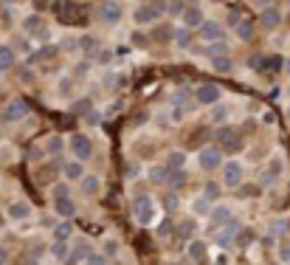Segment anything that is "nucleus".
I'll list each match as a JSON object with an SVG mask.
<instances>
[{
    "mask_svg": "<svg viewBox=\"0 0 290 265\" xmlns=\"http://www.w3.org/2000/svg\"><path fill=\"white\" fill-rule=\"evenodd\" d=\"M132 217L141 223V226H150L155 217H158V209H155V200H152L150 195H138L135 200H132Z\"/></svg>",
    "mask_w": 290,
    "mask_h": 265,
    "instance_id": "obj_1",
    "label": "nucleus"
},
{
    "mask_svg": "<svg viewBox=\"0 0 290 265\" xmlns=\"http://www.w3.org/2000/svg\"><path fill=\"white\" fill-rule=\"evenodd\" d=\"M124 11L118 3H113V0H107V3H99L96 6V20L102 23V26H116V23H121Z\"/></svg>",
    "mask_w": 290,
    "mask_h": 265,
    "instance_id": "obj_2",
    "label": "nucleus"
},
{
    "mask_svg": "<svg viewBox=\"0 0 290 265\" xmlns=\"http://www.w3.org/2000/svg\"><path fill=\"white\" fill-rule=\"evenodd\" d=\"M223 93L226 90L220 88V85H211V82H203V85H197L194 88V99H197V105H217V102H223Z\"/></svg>",
    "mask_w": 290,
    "mask_h": 265,
    "instance_id": "obj_3",
    "label": "nucleus"
},
{
    "mask_svg": "<svg viewBox=\"0 0 290 265\" xmlns=\"http://www.w3.org/2000/svg\"><path fill=\"white\" fill-rule=\"evenodd\" d=\"M70 150H73L76 161H88L93 155V141H90L85 132H73L70 135Z\"/></svg>",
    "mask_w": 290,
    "mask_h": 265,
    "instance_id": "obj_4",
    "label": "nucleus"
},
{
    "mask_svg": "<svg viewBox=\"0 0 290 265\" xmlns=\"http://www.w3.org/2000/svg\"><path fill=\"white\" fill-rule=\"evenodd\" d=\"M220 161H223V152L217 150V147H203V150L197 152V164H200V169H206V172L220 169Z\"/></svg>",
    "mask_w": 290,
    "mask_h": 265,
    "instance_id": "obj_5",
    "label": "nucleus"
},
{
    "mask_svg": "<svg viewBox=\"0 0 290 265\" xmlns=\"http://www.w3.org/2000/svg\"><path fill=\"white\" fill-rule=\"evenodd\" d=\"M26 116H28V105L23 102V99H11L9 105L3 107V122H9V124L23 122Z\"/></svg>",
    "mask_w": 290,
    "mask_h": 265,
    "instance_id": "obj_6",
    "label": "nucleus"
},
{
    "mask_svg": "<svg viewBox=\"0 0 290 265\" xmlns=\"http://www.w3.org/2000/svg\"><path fill=\"white\" fill-rule=\"evenodd\" d=\"M242 184V164L239 161H226L223 164V186H239Z\"/></svg>",
    "mask_w": 290,
    "mask_h": 265,
    "instance_id": "obj_7",
    "label": "nucleus"
},
{
    "mask_svg": "<svg viewBox=\"0 0 290 265\" xmlns=\"http://www.w3.org/2000/svg\"><path fill=\"white\" fill-rule=\"evenodd\" d=\"M197 34H200V40H206V43H217V40L223 37V26L217 23V20H203Z\"/></svg>",
    "mask_w": 290,
    "mask_h": 265,
    "instance_id": "obj_8",
    "label": "nucleus"
},
{
    "mask_svg": "<svg viewBox=\"0 0 290 265\" xmlns=\"http://www.w3.org/2000/svg\"><path fill=\"white\" fill-rule=\"evenodd\" d=\"M259 23H262L265 31H276L282 23V11L273 9V6H268V9H262V17H259Z\"/></svg>",
    "mask_w": 290,
    "mask_h": 265,
    "instance_id": "obj_9",
    "label": "nucleus"
},
{
    "mask_svg": "<svg viewBox=\"0 0 290 265\" xmlns=\"http://www.w3.org/2000/svg\"><path fill=\"white\" fill-rule=\"evenodd\" d=\"M180 20H183V28H197L203 23V9L200 6H186Z\"/></svg>",
    "mask_w": 290,
    "mask_h": 265,
    "instance_id": "obj_10",
    "label": "nucleus"
},
{
    "mask_svg": "<svg viewBox=\"0 0 290 265\" xmlns=\"http://www.w3.org/2000/svg\"><path fill=\"white\" fill-rule=\"evenodd\" d=\"M282 172H285V164H282V155L276 152L271 161H268V172H265V186L273 184V181H279Z\"/></svg>",
    "mask_w": 290,
    "mask_h": 265,
    "instance_id": "obj_11",
    "label": "nucleus"
},
{
    "mask_svg": "<svg viewBox=\"0 0 290 265\" xmlns=\"http://www.w3.org/2000/svg\"><path fill=\"white\" fill-rule=\"evenodd\" d=\"M237 229H239V223L234 217L226 226H220V231H217V246H229L231 240H234V234H237Z\"/></svg>",
    "mask_w": 290,
    "mask_h": 265,
    "instance_id": "obj_12",
    "label": "nucleus"
},
{
    "mask_svg": "<svg viewBox=\"0 0 290 265\" xmlns=\"http://www.w3.org/2000/svg\"><path fill=\"white\" fill-rule=\"evenodd\" d=\"M155 17H158V11L152 9V3H150V6H138V9L132 11V20H135L138 26H150Z\"/></svg>",
    "mask_w": 290,
    "mask_h": 265,
    "instance_id": "obj_13",
    "label": "nucleus"
},
{
    "mask_svg": "<svg viewBox=\"0 0 290 265\" xmlns=\"http://www.w3.org/2000/svg\"><path fill=\"white\" fill-rule=\"evenodd\" d=\"M172 43L180 48V51H189V45H192V28H175V34H172Z\"/></svg>",
    "mask_w": 290,
    "mask_h": 265,
    "instance_id": "obj_14",
    "label": "nucleus"
},
{
    "mask_svg": "<svg viewBox=\"0 0 290 265\" xmlns=\"http://www.w3.org/2000/svg\"><path fill=\"white\" fill-rule=\"evenodd\" d=\"M23 28H26V34H34V37H43V34H45V23H43V17H40V14H31V17H26Z\"/></svg>",
    "mask_w": 290,
    "mask_h": 265,
    "instance_id": "obj_15",
    "label": "nucleus"
},
{
    "mask_svg": "<svg viewBox=\"0 0 290 265\" xmlns=\"http://www.w3.org/2000/svg\"><path fill=\"white\" fill-rule=\"evenodd\" d=\"M9 217L11 220H26V217H31V206H28L26 200H14V203L9 206Z\"/></svg>",
    "mask_w": 290,
    "mask_h": 265,
    "instance_id": "obj_16",
    "label": "nucleus"
},
{
    "mask_svg": "<svg viewBox=\"0 0 290 265\" xmlns=\"http://www.w3.org/2000/svg\"><path fill=\"white\" fill-rule=\"evenodd\" d=\"M62 175L68 178V181H82V175H85V167H82V161H68V164L62 167Z\"/></svg>",
    "mask_w": 290,
    "mask_h": 265,
    "instance_id": "obj_17",
    "label": "nucleus"
},
{
    "mask_svg": "<svg viewBox=\"0 0 290 265\" xmlns=\"http://www.w3.org/2000/svg\"><path fill=\"white\" fill-rule=\"evenodd\" d=\"M54 209H57L59 217H73V212H76V206H73L70 198H57V200H54Z\"/></svg>",
    "mask_w": 290,
    "mask_h": 265,
    "instance_id": "obj_18",
    "label": "nucleus"
},
{
    "mask_svg": "<svg viewBox=\"0 0 290 265\" xmlns=\"http://www.w3.org/2000/svg\"><path fill=\"white\" fill-rule=\"evenodd\" d=\"M209 217L214 220V226L220 229V226H226V223L231 220V209H229V206H217V209H211V212H209Z\"/></svg>",
    "mask_w": 290,
    "mask_h": 265,
    "instance_id": "obj_19",
    "label": "nucleus"
},
{
    "mask_svg": "<svg viewBox=\"0 0 290 265\" xmlns=\"http://www.w3.org/2000/svg\"><path fill=\"white\" fill-rule=\"evenodd\" d=\"M172 34H175V28H169V26H152L150 31V37L155 43H172Z\"/></svg>",
    "mask_w": 290,
    "mask_h": 265,
    "instance_id": "obj_20",
    "label": "nucleus"
},
{
    "mask_svg": "<svg viewBox=\"0 0 290 265\" xmlns=\"http://www.w3.org/2000/svg\"><path fill=\"white\" fill-rule=\"evenodd\" d=\"M209 122H211V124H226V122H229V107L220 105V102H217V105H211Z\"/></svg>",
    "mask_w": 290,
    "mask_h": 265,
    "instance_id": "obj_21",
    "label": "nucleus"
},
{
    "mask_svg": "<svg viewBox=\"0 0 290 265\" xmlns=\"http://www.w3.org/2000/svg\"><path fill=\"white\" fill-rule=\"evenodd\" d=\"M102 181H99L96 175H82V192L85 195H90V198H93V195H99V189H102Z\"/></svg>",
    "mask_w": 290,
    "mask_h": 265,
    "instance_id": "obj_22",
    "label": "nucleus"
},
{
    "mask_svg": "<svg viewBox=\"0 0 290 265\" xmlns=\"http://www.w3.org/2000/svg\"><path fill=\"white\" fill-rule=\"evenodd\" d=\"M209 212H211V203L203 198V195L192 200V214H194V217H209Z\"/></svg>",
    "mask_w": 290,
    "mask_h": 265,
    "instance_id": "obj_23",
    "label": "nucleus"
},
{
    "mask_svg": "<svg viewBox=\"0 0 290 265\" xmlns=\"http://www.w3.org/2000/svg\"><path fill=\"white\" fill-rule=\"evenodd\" d=\"M211 68H214L217 73H231L234 71V62L223 54V57H211Z\"/></svg>",
    "mask_w": 290,
    "mask_h": 265,
    "instance_id": "obj_24",
    "label": "nucleus"
},
{
    "mask_svg": "<svg viewBox=\"0 0 290 265\" xmlns=\"http://www.w3.org/2000/svg\"><path fill=\"white\" fill-rule=\"evenodd\" d=\"M68 251H70L68 240H54V246H51V257L54 260H59V263L62 260H68Z\"/></svg>",
    "mask_w": 290,
    "mask_h": 265,
    "instance_id": "obj_25",
    "label": "nucleus"
},
{
    "mask_svg": "<svg viewBox=\"0 0 290 265\" xmlns=\"http://www.w3.org/2000/svg\"><path fill=\"white\" fill-rule=\"evenodd\" d=\"M11 65H14V51L9 45H0V71H9Z\"/></svg>",
    "mask_w": 290,
    "mask_h": 265,
    "instance_id": "obj_26",
    "label": "nucleus"
},
{
    "mask_svg": "<svg viewBox=\"0 0 290 265\" xmlns=\"http://www.w3.org/2000/svg\"><path fill=\"white\" fill-rule=\"evenodd\" d=\"M234 34L239 37V40H251V37H254V26H251V23H248V20H239L237 26H234Z\"/></svg>",
    "mask_w": 290,
    "mask_h": 265,
    "instance_id": "obj_27",
    "label": "nucleus"
},
{
    "mask_svg": "<svg viewBox=\"0 0 290 265\" xmlns=\"http://www.w3.org/2000/svg\"><path fill=\"white\" fill-rule=\"evenodd\" d=\"M65 141H62V135H48V141H45V152H51V155H59Z\"/></svg>",
    "mask_w": 290,
    "mask_h": 265,
    "instance_id": "obj_28",
    "label": "nucleus"
},
{
    "mask_svg": "<svg viewBox=\"0 0 290 265\" xmlns=\"http://www.w3.org/2000/svg\"><path fill=\"white\" fill-rule=\"evenodd\" d=\"M169 164H167V169H183V164H186V152H180V150H175V152H169Z\"/></svg>",
    "mask_w": 290,
    "mask_h": 265,
    "instance_id": "obj_29",
    "label": "nucleus"
},
{
    "mask_svg": "<svg viewBox=\"0 0 290 265\" xmlns=\"http://www.w3.org/2000/svg\"><path fill=\"white\" fill-rule=\"evenodd\" d=\"M147 175H150V181H152V184H167L169 169H167V167H152L150 172H147Z\"/></svg>",
    "mask_w": 290,
    "mask_h": 265,
    "instance_id": "obj_30",
    "label": "nucleus"
},
{
    "mask_svg": "<svg viewBox=\"0 0 290 265\" xmlns=\"http://www.w3.org/2000/svg\"><path fill=\"white\" fill-rule=\"evenodd\" d=\"M189 257L192 260H206V243H189Z\"/></svg>",
    "mask_w": 290,
    "mask_h": 265,
    "instance_id": "obj_31",
    "label": "nucleus"
},
{
    "mask_svg": "<svg viewBox=\"0 0 290 265\" xmlns=\"http://www.w3.org/2000/svg\"><path fill=\"white\" fill-rule=\"evenodd\" d=\"M70 231H73V226H70L68 220L59 223V226L54 229V240H68V237H70Z\"/></svg>",
    "mask_w": 290,
    "mask_h": 265,
    "instance_id": "obj_32",
    "label": "nucleus"
},
{
    "mask_svg": "<svg viewBox=\"0 0 290 265\" xmlns=\"http://www.w3.org/2000/svg\"><path fill=\"white\" fill-rule=\"evenodd\" d=\"M203 198H206V200H214V198H220V184L209 181V184H206V189H203Z\"/></svg>",
    "mask_w": 290,
    "mask_h": 265,
    "instance_id": "obj_33",
    "label": "nucleus"
},
{
    "mask_svg": "<svg viewBox=\"0 0 290 265\" xmlns=\"http://www.w3.org/2000/svg\"><path fill=\"white\" fill-rule=\"evenodd\" d=\"M167 184L172 186V189H180V186L186 184V175H183V172H180V169H177V172H172V175L167 178Z\"/></svg>",
    "mask_w": 290,
    "mask_h": 265,
    "instance_id": "obj_34",
    "label": "nucleus"
},
{
    "mask_svg": "<svg viewBox=\"0 0 290 265\" xmlns=\"http://www.w3.org/2000/svg\"><path fill=\"white\" fill-rule=\"evenodd\" d=\"M226 51H229V45H226V43H220V40L209 45V54H211V57H223Z\"/></svg>",
    "mask_w": 290,
    "mask_h": 265,
    "instance_id": "obj_35",
    "label": "nucleus"
},
{
    "mask_svg": "<svg viewBox=\"0 0 290 265\" xmlns=\"http://www.w3.org/2000/svg\"><path fill=\"white\" fill-rule=\"evenodd\" d=\"M183 9H186L183 0H172V3L167 6V11H169V14H175V17H180V14H183Z\"/></svg>",
    "mask_w": 290,
    "mask_h": 265,
    "instance_id": "obj_36",
    "label": "nucleus"
},
{
    "mask_svg": "<svg viewBox=\"0 0 290 265\" xmlns=\"http://www.w3.org/2000/svg\"><path fill=\"white\" fill-rule=\"evenodd\" d=\"M138 172H141V167L135 164V161H127V164H124V175L127 178H135Z\"/></svg>",
    "mask_w": 290,
    "mask_h": 265,
    "instance_id": "obj_37",
    "label": "nucleus"
},
{
    "mask_svg": "<svg viewBox=\"0 0 290 265\" xmlns=\"http://www.w3.org/2000/svg\"><path fill=\"white\" fill-rule=\"evenodd\" d=\"M180 234H183V237H192V234H194V223L192 220H183V223H180Z\"/></svg>",
    "mask_w": 290,
    "mask_h": 265,
    "instance_id": "obj_38",
    "label": "nucleus"
},
{
    "mask_svg": "<svg viewBox=\"0 0 290 265\" xmlns=\"http://www.w3.org/2000/svg\"><path fill=\"white\" fill-rule=\"evenodd\" d=\"M118 251V243L116 240H105V257H113Z\"/></svg>",
    "mask_w": 290,
    "mask_h": 265,
    "instance_id": "obj_39",
    "label": "nucleus"
},
{
    "mask_svg": "<svg viewBox=\"0 0 290 265\" xmlns=\"http://www.w3.org/2000/svg\"><path fill=\"white\" fill-rule=\"evenodd\" d=\"M88 265H107V257L105 254H90L88 257Z\"/></svg>",
    "mask_w": 290,
    "mask_h": 265,
    "instance_id": "obj_40",
    "label": "nucleus"
},
{
    "mask_svg": "<svg viewBox=\"0 0 290 265\" xmlns=\"http://www.w3.org/2000/svg\"><path fill=\"white\" fill-rule=\"evenodd\" d=\"M88 257H90L88 246H79V248H76V254H73V263H79V260H88Z\"/></svg>",
    "mask_w": 290,
    "mask_h": 265,
    "instance_id": "obj_41",
    "label": "nucleus"
},
{
    "mask_svg": "<svg viewBox=\"0 0 290 265\" xmlns=\"http://www.w3.org/2000/svg\"><path fill=\"white\" fill-rule=\"evenodd\" d=\"M82 48L85 51H96V40L93 37H82Z\"/></svg>",
    "mask_w": 290,
    "mask_h": 265,
    "instance_id": "obj_42",
    "label": "nucleus"
},
{
    "mask_svg": "<svg viewBox=\"0 0 290 265\" xmlns=\"http://www.w3.org/2000/svg\"><path fill=\"white\" fill-rule=\"evenodd\" d=\"M186 99H189V90H186V88L177 90V96L172 93V102H177V105H180V102H186Z\"/></svg>",
    "mask_w": 290,
    "mask_h": 265,
    "instance_id": "obj_43",
    "label": "nucleus"
},
{
    "mask_svg": "<svg viewBox=\"0 0 290 265\" xmlns=\"http://www.w3.org/2000/svg\"><path fill=\"white\" fill-rule=\"evenodd\" d=\"M57 198H68V186H65V184L54 189V200H57Z\"/></svg>",
    "mask_w": 290,
    "mask_h": 265,
    "instance_id": "obj_44",
    "label": "nucleus"
},
{
    "mask_svg": "<svg viewBox=\"0 0 290 265\" xmlns=\"http://www.w3.org/2000/svg\"><path fill=\"white\" fill-rule=\"evenodd\" d=\"M70 88H73V82H70V79H62V82H59V90H65V96H68Z\"/></svg>",
    "mask_w": 290,
    "mask_h": 265,
    "instance_id": "obj_45",
    "label": "nucleus"
},
{
    "mask_svg": "<svg viewBox=\"0 0 290 265\" xmlns=\"http://www.w3.org/2000/svg\"><path fill=\"white\" fill-rule=\"evenodd\" d=\"M279 257H282V260H285V263H288V260H290V246H282Z\"/></svg>",
    "mask_w": 290,
    "mask_h": 265,
    "instance_id": "obj_46",
    "label": "nucleus"
},
{
    "mask_svg": "<svg viewBox=\"0 0 290 265\" xmlns=\"http://www.w3.org/2000/svg\"><path fill=\"white\" fill-rule=\"evenodd\" d=\"M167 206H169V209H175V206H177V195H169V198H167Z\"/></svg>",
    "mask_w": 290,
    "mask_h": 265,
    "instance_id": "obj_47",
    "label": "nucleus"
},
{
    "mask_svg": "<svg viewBox=\"0 0 290 265\" xmlns=\"http://www.w3.org/2000/svg\"><path fill=\"white\" fill-rule=\"evenodd\" d=\"M229 23H231V26H237V23H239V14H237V11H231V14H229Z\"/></svg>",
    "mask_w": 290,
    "mask_h": 265,
    "instance_id": "obj_48",
    "label": "nucleus"
},
{
    "mask_svg": "<svg viewBox=\"0 0 290 265\" xmlns=\"http://www.w3.org/2000/svg\"><path fill=\"white\" fill-rule=\"evenodd\" d=\"M251 3H254V6H259V9H268V3H271V0H251Z\"/></svg>",
    "mask_w": 290,
    "mask_h": 265,
    "instance_id": "obj_49",
    "label": "nucleus"
},
{
    "mask_svg": "<svg viewBox=\"0 0 290 265\" xmlns=\"http://www.w3.org/2000/svg\"><path fill=\"white\" fill-rule=\"evenodd\" d=\"M6 260H9V254H6V248L0 246V265H6Z\"/></svg>",
    "mask_w": 290,
    "mask_h": 265,
    "instance_id": "obj_50",
    "label": "nucleus"
},
{
    "mask_svg": "<svg viewBox=\"0 0 290 265\" xmlns=\"http://www.w3.org/2000/svg\"><path fill=\"white\" fill-rule=\"evenodd\" d=\"M282 71H285V73L290 76V60H285V62H282Z\"/></svg>",
    "mask_w": 290,
    "mask_h": 265,
    "instance_id": "obj_51",
    "label": "nucleus"
},
{
    "mask_svg": "<svg viewBox=\"0 0 290 265\" xmlns=\"http://www.w3.org/2000/svg\"><path fill=\"white\" fill-rule=\"evenodd\" d=\"M285 96H288V99H290V85H288V88H285Z\"/></svg>",
    "mask_w": 290,
    "mask_h": 265,
    "instance_id": "obj_52",
    "label": "nucleus"
},
{
    "mask_svg": "<svg viewBox=\"0 0 290 265\" xmlns=\"http://www.w3.org/2000/svg\"><path fill=\"white\" fill-rule=\"evenodd\" d=\"M288 3H290V0H288Z\"/></svg>",
    "mask_w": 290,
    "mask_h": 265,
    "instance_id": "obj_53",
    "label": "nucleus"
}]
</instances>
